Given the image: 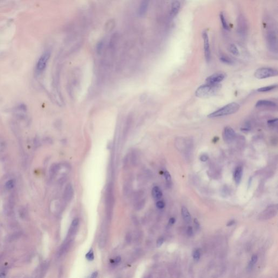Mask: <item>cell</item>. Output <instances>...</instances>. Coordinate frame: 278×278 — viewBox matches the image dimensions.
I'll use <instances>...</instances> for the list:
<instances>
[{"instance_id": "1", "label": "cell", "mask_w": 278, "mask_h": 278, "mask_svg": "<svg viewBox=\"0 0 278 278\" xmlns=\"http://www.w3.org/2000/svg\"><path fill=\"white\" fill-rule=\"evenodd\" d=\"M221 88L219 84L207 83L200 86L196 91V96L199 98H208L217 94Z\"/></svg>"}, {"instance_id": "2", "label": "cell", "mask_w": 278, "mask_h": 278, "mask_svg": "<svg viewBox=\"0 0 278 278\" xmlns=\"http://www.w3.org/2000/svg\"><path fill=\"white\" fill-rule=\"evenodd\" d=\"M240 108V105L236 103H230L215 112L210 114L209 115H208V117L209 118H215L226 115H231L236 112L239 110Z\"/></svg>"}, {"instance_id": "3", "label": "cell", "mask_w": 278, "mask_h": 278, "mask_svg": "<svg viewBox=\"0 0 278 278\" xmlns=\"http://www.w3.org/2000/svg\"><path fill=\"white\" fill-rule=\"evenodd\" d=\"M266 41L268 47L271 52L277 53L278 51V40L277 33L274 30H268L266 34Z\"/></svg>"}, {"instance_id": "4", "label": "cell", "mask_w": 278, "mask_h": 278, "mask_svg": "<svg viewBox=\"0 0 278 278\" xmlns=\"http://www.w3.org/2000/svg\"><path fill=\"white\" fill-rule=\"evenodd\" d=\"M278 75V71L272 68L262 67L257 69L255 71L254 76L256 78L262 79L277 76Z\"/></svg>"}, {"instance_id": "5", "label": "cell", "mask_w": 278, "mask_h": 278, "mask_svg": "<svg viewBox=\"0 0 278 278\" xmlns=\"http://www.w3.org/2000/svg\"><path fill=\"white\" fill-rule=\"evenodd\" d=\"M237 30L238 33L241 36H245L247 33L248 26L244 16L240 15L237 18Z\"/></svg>"}, {"instance_id": "6", "label": "cell", "mask_w": 278, "mask_h": 278, "mask_svg": "<svg viewBox=\"0 0 278 278\" xmlns=\"http://www.w3.org/2000/svg\"><path fill=\"white\" fill-rule=\"evenodd\" d=\"M50 56L51 54L50 52H46L41 56L37 65V71L38 73H41L44 70Z\"/></svg>"}, {"instance_id": "7", "label": "cell", "mask_w": 278, "mask_h": 278, "mask_svg": "<svg viewBox=\"0 0 278 278\" xmlns=\"http://www.w3.org/2000/svg\"><path fill=\"white\" fill-rule=\"evenodd\" d=\"M202 37L204 42V53L206 60L209 62L211 58V52L209 44V39L208 37V34L207 31H204L202 33Z\"/></svg>"}, {"instance_id": "8", "label": "cell", "mask_w": 278, "mask_h": 278, "mask_svg": "<svg viewBox=\"0 0 278 278\" xmlns=\"http://www.w3.org/2000/svg\"><path fill=\"white\" fill-rule=\"evenodd\" d=\"M235 132L230 127L227 126L224 128L223 132V137L225 142L230 143L233 141L235 137Z\"/></svg>"}, {"instance_id": "9", "label": "cell", "mask_w": 278, "mask_h": 278, "mask_svg": "<svg viewBox=\"0 0 278 278\" xmlns=\"http://www.w3.org/2000/svg\"><path fill=\"white\" fill-rule=\"evenodd\" d=\"M106 205L107 207V209L108 216H109V217H110V215H111L112 208H113V205H114V198H113L111 188L110 187L108 188Z\"/></svg>"}, {"instance_id": "10", "label": "cell", "mask_w": 278, "mask_h": 278, "mask_svg": "<svg viewBox=\"0 0 278 278\" xmlns=\"http://www.w3.org/2000/svg\"><path fill=\"white\" fill-rule=\"evenodd\" d=\"M224 78V75L221 73L214 74L207 78L206 81L209 84H219L223 81Z\"/></svg>"}, {"instance_id": "11", "label": "cell", "mask_w": 278, "mask_h": 278, "mask_svg": "<svg viewBox=\"0 0 278 278\" xmlns=\"http://www.w3.org/2000/svg\"><path fill=\"white\" fill-rule=\"evenodd\" d=\"M277 104L274 102L268 100H260L256 102L255 107H274Z\"/></svg>"}, {"instance_id": "12", "label": "cell", "mask_w": 278, "mask_h": 278, "mask_svg": "<svg viewBox=\"0 0 278 278\" xmlns=\"http://www.w3.org/2000/svg\"><path fill=\"white\" fill-rule=\"evenodd\" d=\"M73 195H74V189H73L72 185L69 184L66 186L64 191V199L67 201H69L72 199Z\"/></svg>"}, {"instance_id": "13", "label": "cell", "mask_w": 278, "mask_h": 278, "mask_svg": "<svg viewBox=\"0 0 278 278\" xmlns=\"http://www.w3.org/2000/svg\"><path fill=\"white\" fill-rule=\"evenodd\" d=\"M180 8V2L176 0L173 2L171 5V15L172 17H174L178 14Z\"/></svg>"}, {"instance_id": "14", "label": "cell", "mask_w": 278, "mask_h": 278, "mask_svg": "<svg viewBox=\"0 0 278 278\" xmlns=\"http://www.w3.org/2000/svg\"><path fill=\"white\" fill-rule=\"evenodd\" d=\"M243 174V169L241 166L237 167L234 172V180L237 185H238L241 182V179Z\"/></svg>"}, {"instance_id": "15", "label": "cell", "mask_w": 278, "mask_h": 278, "mask_svg": "<svg viewBox=\"0 0 278 278\" xmlns=\"http://www.w3.org/2000/svg\"><path fill=\"white\" fill-rule=\"evenodd\" d=\"M149 0H142L139 7V15L143 16L146 13L149 6Z\"/></svg>"}, {"instance_id": "16", "label": "cell", "mask_w": 278, "mask_h": 278, "mask_svg": "<svg viewBox=\"0 0 278 278\" xmlns=\"http://www.w3.org/2000/svg\"><path fill=\"white\" fill-rule=\"evenodd\" d=\"M152 196L156 200H159L163 196V193L158 186H155L152 190Z\"/></svg>"}, {"instance_id": "17", "label": "cell", "mask_w": 278, "mask_h": 278, "mask_svg": "<svg viewBox=\"0 0 278 278\" xmlns=\"http://www.w3.org/2000/svg\"><path fill=\"white\" fill-rule=\"evenodd\" d=\"M182 215L183 218L186 222H190L191 221V215L187 209L185 207H183L182 208Z\"/></svg>"}, {"instance_id": "18", "label": "cell", "mask_w": 278, "mask_h": 278, "mask_svg": "<svg viewBox=\"0 0 278 278\" xmlns=\"http://www.w3.org/2000/svg\"><path fill=\"white\" fill-rule=\"evenodd\" d=\"M71 242H72L71 240L67 241L66 243H65L64 244V245H63V246L62 247V248L60 249L59 253L60 255L64 254L66 252L67 250H68V249L70 247Z\"/></svg>"}, {"instance_id": "19", "label": "cell", "mask_w": 278, "mask_h": 278, "mask_svg": "<svg viewBox=\"0 0 278 278\" xmlns=\"http://www.w3.org/2000/svg\"><path fill=\"white\" fill-rule=\"evenodd\" d=\"M277 86H278L277 84H275V85H272V86H265V87H262V88H261L257 89V91L261 92V93L270 91L271 90H273V89L277 88Z\"/></svg>"}, {"instance_id": "20", "label": "cell", "mask_w": 278, "mask_h": 278, "mask_svg": "<svg viewBox=\"0 0 278 278\" xmlns=\"http://www.w3.org/2000/svg\"><path fill=\"white\" fill-rule=\"evenodd\" d=\"M219 18H220V20H221V23H222L223 28L224 30H229V26H228V25L227 22H226V19L225 18V16H224V15L223 13H221L220 14Z\"/></svg>"}, {"instance_id": "21", "label": "cell", "mask_w": 278, "mask_h": 278, "mask_svg": "<svg viewBox=\"0 0 278 278\" xmlns=\"http://www.w3.org/2000/svg\"><path fill=\"white\" fill-rule=\"evenodd\" d=\"M229 51L230 52L233 54L235 56H238L239 54V51L236 46L235 45L231 44L229 46Z\"/></svg>"}, {"instance_id": "22", "label": "cell", "mask_w": 278, "mask_h": 278, "mask_svg": "<svg viewBox=\"0 0 278 278\" xmlns=\"http://www.w3.org/2000/svg\"><path fill=\"white\" fill-rule=\"evenodd\" d=\"M220 60H221L222 63H223L229 64V65H230V64H232L233 63V60L231 59L230 58H229L228 57H227V56H221V58H220Z\"/></svg>"}, {"instance_id": "23", "label": "cell", "mask_w": 278, "mask_h": 278, "mask_svg": "<svg viewBox=\"0 0 278 278\" xmlns=\"http://www.w3.org/2000/svg\"><path fill=\"white\" fill-rule=\"evenodd\" d=\"M257 261V256L255 255L252 256L251 260H250V261L248 267L249 270H251L252 268L254 266V265L256 263Z\"/></svg>"}, {"instance_id": "24", "label": "cell", "mask_w": 278, "mask_h": 278, "mask_svg": "<svg viewBox=\"0 0 278 278\" xmlns=\"http://www.w3.org/2000/svg\"><path fill=\"white\" fill-rule=\"evenodd\" d=\"M200 253L199 250H196L193 254V257L195 261H198L200 259Z\"/></svg>"}, {"instance_id": "25", "label": "cell", "mask_w": 278, "mask_h": 278, "mask_svg": "<svg viewBox=\"0 0 278 278\" xmlns=\"http://www.w3.org/2000/svg\"><path fill=\"white\" fill-rule=\"evenodd\" d=\"M86 258L89 261H93L94 259V254L93 250H91L86 254Z\"/></svg>"}, {"instance_id": "26", "label": "cell", "mask_w": 278, "mask_h": 278, "mask_svg": "<svg viewBox=\"0 0 278 278\" xmlns=\"http://www.w3.org/2000/svg\"><path fill=\"white\" fill-rule=\"evenodd\" d=\"M278 124V119H272L268 121V124L271 127H274Z\"/></svg>"}, {"instance_id": "27", "label": "cell", "mask_w": 278, "mask_h": 278, "mask_svg": "<svg viewBox=\"0 0 278 278\" xmlns=\"http://www.w3.org/2000/svg\"><path fill=\"white\" fill-rule=\"evenodd\" d=\"M144 205H145V201L141 200L140 202L137 203V205H136L135 208L137 210H141L142 208H144Z\"/></svg>"}, {"instance_id": "28", "label": "cell", "mask_w": 278, "mask_h": 278, "mask_svg": "<svg viewBox=\"0 0 278 278\" xmlns=\"http://www.w3.org/2000/svg\"><path fill=\"white\" fill-rule=\"evenodd\" d=\"M14 181L13 180H9L8 182H7V183H6V187L8 189H11L12 188H13L14 186Z\"/></svg>"}, {"instance_id": "29", "label": "cell", "mask_w": 278, "mask_h": 278, "mask_svg": "<svg viewBox=\"0 0 278 278\" xmlns=\"http://www.w3.org/2000/svg\"><path fill=\"white\" fill-rule=\"evenodd\" d=\"M163 175H164V177H165V178L166 179V180L167 182H171V175L168 172L165 171V172H164V173H163Z\"/></svg>"}, {"instance_id": "30", "label": "cell", "mask_w": 278, "mask_h": 278, "mask_svg": "<svg viewBox=\"0 0 278 278\" xmlns=\"http://www.w3.org/2000/svg\"><path fill=\"white\" fill-rule=\"evenodd\" d=\"M165 204L163 201L160 200L156 203V207L159 209H163L165 207Z\"/></svg>"}, {"instance_id": "31", "label": "cell", "mask_w": 278, "mask_h": 278, "mask_svg": "<svg viewBox=\"0 0 278 278\" xmlns=\"http://www.w3.org/2000/svg\"><path fill=\"white\" fill-rule=\"evenodd\" d=\"M110 26H111V27L112 26V27H114L115 26V23L114 22H112V20H110V22H108L107 24V26H106V28L107 29L109 30H111V28H110Z\"/></svg>"}, {"instance_id": "32", "label": "cell", "mask_w": 278, "mask_h": 278, "mask_svg": "<svg viewBox=\"0 0 278 278\" xmlns=\"http://www.w3.org/2000/svg\"><path fill=\"white\" fill-rule=\"evenodd\" d=\"M163 241H164V240H163V238L161 237V238H159L158 241L156 242V245L158 247H161L162 245L163 244Z\"/></svg>"}, {"instance_id": "33", "label": "cell", "mask_w": 278, "mask_h": 278, "mask_svg": "<svg viewBox=\"0 0 278 278\" xmlns=\"http://www.w3.org/2000/svg\"><path fill=\"white\" fill-rule=\"evenodd\" d=\"M208 159H209V157L207 155V154H203L202 156H200V159L203 162H205L208 160Z\"/></svg>"}, {"instance_id": "34", "label": "cell", "mask_w": 278, "mask_h": 278, "mask_svg": "<svg viewBox=\"0 0 278 278\" xmlns=\"http://www.w3.org/2000/svg\"><path fill=\"white\" fill-rule=\"evenodd\" d=\"M187 235L191 236L193 234V232L192 228L191 226H189L188 228H187Z\"/></svg>"}, {"instance_id": "35", "label": "cell", "mask_w": 278, "mask_h": 278, "mask_svg": "<svg viewBox=\"0 0 278 278\" xmlns=\"http://www.w3.org/2000/svg\"><path fill=\"white\" fill-rule=\"evenodd\" d=\"M78 223H79V220L78 219H74V220L72 221L71 226H78Z\"/></svg>"}, {"instance_id": "36", "label": "cell", "mask_w": 278, "mask_h": 278, "mask_svg": "<svg viewBox=\"0 0 278 278\" xmlns=\"http://www.w3.org/2000/svg\"><path fill=\"white\" fill-rule=\"evenodd\" d=\"M194 223H195V225L197 229H199V228L200 227V224H199V222L198 221V220L196 219H194Z\"/></svg>"}, {"instance_id": "37", "label": "cell", "mask_w": 278, "mask_h": 278, "mask_svg": "<svg viewBox=\"0 0 278 278\" xmlns=\"http://www.w3.org/2000/svg\"><path fill=\"white\" fill-rule=\"evenodd\" d=\"M121 260V257H120V256H117V257L115 259V260H114V262H115V263H116V264H118V263L120 262Z\"/></svg>"}, {"instance_id": "38", "label": "cell", "mask_w": 278, "mask_h": 278, "mask_svg": "<svg viewBox=\"0 0 278 278\" xmlns=\"http://www.w3.org/2000/svg\"><path fill=\"white\" fill-rule=\"evenodd\" d=\"M131 239H132V237H131L130 235V234H128L126 237V240L127 241V242H128V243H129L130 241H131Z\"/></svg>"}, {"instance_id": "39", "label": "cell", "mask_w": 278, "mask_h": 278, "mask_svg": "<svg viewBox=\"0 0 278 278\" xmlns=\"http://www.w3.org/2000/svg\"><path fill=\"white\" fill-rule=\"evenodd\" d=\"M175 222V219L174 218H171V219H170V220H169V223L171 224H174Z\"/></svg>"}, {"instance_id": "40", "label": "cell", "mask_w": 278, "mask_h": 278, "mask_svg": "<svg viewBox=\"0 0 278 278\" xmlns=\"http://www.w3.org/2000/svg\"><path fill=\"white\" fill-rule=\"evenodd\" d=\"M235 222L234 221H229V222L228 223V224H227V226H233V225L234 224V223H235Z\"/></svg>"}, {"instance_id": "41", "label": "cell", "mask_w": 278, "mask_h": 278, "mask_svg": "<svg viewBox=\"0 0 278 278\" xmlns=\"http://www.w3.org/2000/svg\"><path fill=\"white\" fill-rule=\"evenodd\" d=\"M97 275H98V273L97 272H94L91 275V278H96Z\"/></svg>"}]
</instances>
